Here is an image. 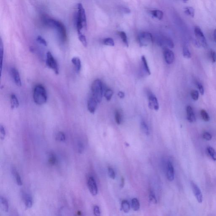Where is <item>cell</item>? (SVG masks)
<instances>
[{
    "label": "cell",
    "mask_w": 216,
    "mask_h": 216,
    "mask_svg": "<svg viewBox=\"0 0 216 216\" xmlns=\"http://www.w3.org/2000/svg\"><path fill=\"white\" fill-rule=\"evenodd\" d=\"M211 56L212 62L215 63L216 62V53L215 51L212 50L211 51Z\"/></svg>",
    "instance_id": "48"
},
{
    "label": "cell",
    "mask_w": 216,
    "mask_h": 216,
    "mask_svg": "<svg viewBox=\"0 0 216 216\" xmlns=\"http://www.w3.org/2000/svg\"><path fill=\"white\" fill-rule=\"evenodd\" d=\"M22 199L27 209H30L32 207L33 204V198L28 193L26 192H22Z\"/></svg>",
    "instance_id": "14"
},
{
    "label": "cell",
    "mask_w": 216,
    "mask_h": 216,
    "mask_svg": "<svg viewBox=\"0 0 216 216\" xmlns=\"http://www.w3.org/2000/svg\"><path fill=\"white\" fill-rule=\"evenodd\" d=\"M113 95V91H112V90L111 89H106V91H105L104 96L106 100L109 101L111 99Z\"/></svg>",
    "instance_id": "35"
},
{
    "label": "cell",
    "mask_w": 216,
    "mask_h": 216,
    "mask_svg": "<svg viewBox=\"0 0 216 216\" xmlns=\"http://www.w3.org/2000/svg\"><path fill=\"white\" fill-rule=\"evenodd\" d=\"M76 25L78 33L81 32L83 28H86L87 27L85 11L81 3H79L78 4V12L76 16Z\"/></svg>",
    "instance_id": "3"
},
{
    "label": "cell",
    "mask_w": 216,
    "mask_h": 216,
    "mask_svg": "<svg viewBox=\"0 0 216 216\" xmlns=\"http://www.w3.org/2000/svg\"><path fill=\"white\" fill-rule=\"evenodd\" d=\"M10 73L16 85L21 87L22 85V81L18 70L15 68H12L10 69Z\"/></svg>",
    "instance_id": "12"
},
{
    "label": "cell",
    "mask_w": 216,
    "mask_h": 216,
    "mask_svg": "<svg viewBox=\"0 0 216 216\" xmlns=\"http://www.w3.org/2000/svg\"><path fill=\"white\" fill-rule=\"evenodd\" d=\"M124 183H125V180H124L123 178V177L122 179L121 184V187L122 188H123L124 187Z\"/></svg>",
    "instance_id": "50"
},
{
    "label": "cell",
    "mask_w": 216,
    "mask_h": 216,
    "mask_svg": "<svg viewBox=\"0 0 216 216\" xmlns=\"http://www.w3.org/2000/svg\"><path fill=\"white\" fill-rule=\"evenodd\" d=\"M104 44L105 45L113 47L115 46V42L112 38H106L104 40Z\"/></svg>",
    "instance_id": "38"
},
{
    "label": "cell",
    "mask_w": 216,
    "mask_h": 216,
    "mask_svg": "<svg viewBox=\"0 0 216 216\" xmlns=\"http://www.w3.org/2000/svg\"><path fill=\"white\" fill-rule=\"evenodd\" d=\"M165 62L169 64H172L175 59V56L173 51L167 48H165L163 51Z\"/></svg>",
    "instance_id": "11"
},
{
    "label": "cell",
    "mask_w": 216,
    "mask_h": 216,
    "mask_svg": "<svg viewBox=\"0 0 216 216\" xmlns=\"http://www.w3.org/2000/svg\"><path fill=\"white\" fill-rule=\"evenodd\" d=\"M160 44L161 46H165L171 48H173L174 47L173 41L169 38H163L160 41Z\"/></svg>",
    "instance_id": "18"
},
{
    "label": "cell",
    "mask_w": 216,
    "mask_h": 216,
    "mask_svg": "<svg viewBox=\"0 0 216 216\" xmlns=\"http://www.w3.org/2000/svg\"><path fill=\"white\" fill-rule=\"evenodd\" d=\"M44 22L48 26L55 28L58 31L60 40L62 42L66 41V30L63 23L58 20L51 18L46 19Z\"/></svg>",
    "instance_id": "1"
},
{
    "label": "cell",
    "mask_w": 216,
    "mask_h": 216,
    "mask_svg": "<svg viewBox=\"0 0 216 216\" xmlns=\"http://www.w3.org/2000/svg\"><path fill=\"white\" fill-rule=\"evenodd\" d=\"M200 113H201V117L203 120L206 122L209 121V120H210V117H209V116L207 111H206L204 109H202V110H201Z\"/></svg>",
    "instance_id": "36"
},
{
    "label": "cell",
    "mask_w": 216,
    "mask_h": 216,
    "mask_svg": "<svg viewBox=\"0 0 216 216\" xmlns=\"http://www.w3.org/2000/svg\"><path fill=\"white\" fill-rule=\"evenodd\" d=\"M149 100V106L151 109H154L157 111L159 108V104L156 96L151 92H149L147 94Z\"/></svg>",
    "instance_id": "8"
},
{
    "label": "cell",
    "mask_w": 216,
    "mask_h": 216,
    "mask_svg": "<svg viewBox=\"0 0 216 216\" xmlns=\"http://www.w3.org/2000/svg\"><path fill=\"white\" fill-rule=\"evenodd\" d=\"M0 132H1V139H4L6 136V131L5 128L2 125L0 126Z\"/></svg>",
    "instance_id": "44"
},
{
    "label": "cell",
    "mask_w": 216,
    "mask_h": 216,
    "mask_svg": "<svg viewBox=\"0 0 216 216\" xmlns=\"http://www.w3.org/2000/svg\"><path fill=\"white\" fill-rule=\"evenodd\" d=\"M98 102L95 99L90 96L88 101V108L89 112L94 114L97 108Z\"/></svg>",
    "instance_id": "15"
},
{
    "label": "cell",
    "mask_w": 216,
    "mask_h": 216,
    "mask_svg": "<svg viewBox=\"0 0 216 216\" xmlns=\"http://www.w3.org/2000/svg\"><path fill=\"white\" fill-rule=\"evenodd\" d=\"M197 86L198 89H199L200 93L202 95H203L204 93V88H203V86L202 85V84L200 82H198L197 83Z\"/></svg>",
    "instance_id": "47"
},
{
    "label": "cell",
    "mask_w": 216,
    "mask_h": 216,
    "mask_svg": "<svg viewBox=\"0 0 216 216\" xmlns=\"http://www.w3.org/2000/svg\"><path fill=\"white\" fill-rule=\"evenodd\" d=\"M78 153L81 154L84 150V146L81 142H79L78 144Z\"/></svg>",
    "instance_id": "45"
},
{
    "label": "cell",
    "mask_w": 216,
    "mask_h": 216,
    "mask_svg": "<svg viewBox=\"0 0 216 216\" xmlns=\"http://www.w3.org/2000/svg\"><path fill=\"white\" fill-rule=\"evenodd\" d=\"M138 40L139 44L142 46H146L153 42V35L149 32H144L140 33Z\"/></svg>",
    "instance_id": "5"
},
{
    "label": "cell",
    "mask_w": 216,
    "mask_h": 216,
    "mask_svg": "<svg viewBox=\"0 0 216 216\" xmlns=\"http://www.w3.org/2000/svg\"><path fill=\"white\" fill-rule=\"evenodd\" d=\"M214 39L215 42L216 43V29L215 30L214 32Z\"/></svg>",
    "instance_id": "51"
},
{
    "label": "cell",
    "mask_w": 216,
    "mask_h": 216,
    "mask_svg": "<svg viewBox=\"0 0 216 216\" xmlns=\"http://www.w3.org/2000/svg\"><path fill=\"white\" fill-rule=\"evenodd\" d=\"M152 14L154 17L156 18L159 20H161L163 18V12L160 10H154L152 11Z\"/></svg>",
    "instance_id": "28"
},
{
    "label": "cell",
    "mask_w": 216,
    "mask_h": 216,
    "mask_svg": "<svg viewBox=\"0 0 216 216\" xmlns=\"http://www.w3.org/2000/svg\"><path fill=\"white\" fill-rule=\"evenodd\" d=\"M194 32L198 41L201 45L204 48L207 47V40L200 28L199 26H196L195 28Z\"/></svg>",
    "instance_id": "7"
},
{
    "label": "cell",
    "mask_w": 216,
    "mask_h": 216,
    "mask_svg": "<svg viewBox=\"0 0 216 216\" xmlns=\"http://www.w3.org/2000/svg\"><path fill=\"white\" fill-rule=\"evenodd\" d=\"M118 96L119 98H123L125 97V93H124L123 92L119 91V92L118 93Z\"/></svg>",
    "instance_id": "49"
},
{
    "label": "cell",
    "mask_w": 216,
    "mask_h": 216,
    "mask_svg": "<svg viewBox=\"0 0 216 216\" xmlns=\"http://www.w3.org/2000/svg\"><path fill=\"white\" fill-rule=\"evenodd\" d=\"M3 58H4V47L2 39L0 41V60H1V71L2 73V66H3Z\"/></svg>",
    "instance_id": "27"
},
{
    "label": "cell",
    "mask_w": 216,
    "mask_h": 216,
    "mask_svg": "<svg viewBox=\"0 0 216 216\" xmlns=\"http://www.w3.org/2000/svg\"><path fill=\"white\" fill-rule=\"evenodd\" d=\"M203 137L204 139L207 141L211 140L212 138V136L210 133H208L207 132H205L203 134Z\"/></svg>",
    "instance_id": "43"
},
{
    "label": "cell",
    "mask_w": 216,
    "mask_h": 216,
    "mask_svg": "<svg viewBox=\"0 0 216 216\" xmlns=\"http://www.w3.org/2000/svg\"><path fill=\"white\" fill-rule=\"evenodd\" d=\"M207 151L208 154H209L212 159L214 161H216V151L211 146H209L207 147Z\"/></svg>",
    "instance_id": "26"
},
{
    "label": "cell",
    "mask_w": 216,
    "mask_h": 216,
    "mask_svg": "<svg viewBox=\"0 0 216 216\" xmlns=\"http://www.w3.org/2000/svg\"><path fill=\"white\" fill-rule=\"evenodd\" d=\"M142 71L146 75H150L151 74L150 70L148 65L147 61L146 58L144 55L142 57Z\"/></svg>",
    "instance_id": "17"
},
{
    "label": "cell",
    "mask_w": 216,
    "mask_h": 216,
    "mask_svg": "<svg viewBox=\"0 0 216 216\" xmlns=\"http://www.w3.org/2000/svg\"><path fill=\"white\" fill-rule=\"evenodd\" d=\"M183 55L186 59H191L192 55L190 50L187 46H184L183 48Z\"/></svg>",
    "instance_id": "34"
},
{
    "label": "cell",
    "mask_w": 216,
    "mask_h": 216,
    "mask_svg": "<svg viewBox=\"0 0 216 216\" xmlns=\"http://www.w3.org/2000/svg\"><path fill=\"white\" fill-rule=\"evenodd\" d=\"M141 128L142 131L146 134L147 136H148L150 134L149 129L148 126L146 124V122L144 121H142L141 122Z\"/></svg>",
    "instance_id": "23"
},
{
    "label": "cell",
    "mask_w": 216,
    "mask_h": 216,
    "mask_svg": "<svg viewBox=\"0 0 216 216\" xmlns=\"http://www.w3.org/2000/svg\"><path fill=\"white\" fill-rule=\"evenodd\" d=\"M47 93L45 88L41 85H38L35 87L33 93V99L36 104L43 105L47 101Z\"/></svg>",
    "instance_id": "2"
},
{
    "label": "cell",
    "mask_w": 216,
    "mask_h": 216,
    "mask_svg": "<svg viewBox=\"0 0 216 216\" xmlns=\"http://www.w3.org/2000/svg\"><path fill=\"white\" fill-rule=\"evenodd\" d=\"M88 186L89 192L93 195L96 196L98 194V189L96 180L93 176H90L88 180Z\"/></svg>",
    "instance_id": "9"
},
{
    "label": "cell",
    "mask_w": 216,
    "mask_h": 216,
    "mask_svg": "<svg viewBox=\"0 0 216 216\" xmlns=\"http://www.w3.org/2000/svg\"><path fill=\"white\" fill-rule=\"evenodd\" d=\"M121 207L123 211L125 213H128L130 210V206L129 203L126 200H124L122 201Z\"/></svg>",
    "instance_id": "25"
},
{
    "label": "cell",
    "mask_w": 216,
    "mask_h": 216,
    "mask_svg": "<svg viewBox=\"0 0 216 216\" xmlns=\"http://www.w3.org/2000/svg\"><path fill=\"white\" fill-rule=\"evenodd\" d=\"M19 106V102L16 96L12 94L11 96V107L12 109L17 108Z\"/></svg>",
    "instance_id": "22"
},
{
    "label": "cell",
    "mask_w": 216,
    "mask_h": 216,
    "mask_svg": "<svg viewBox=\"0 0 216 216\" xmlns=\"http://www.w3.org/2000/svg\"><path fill=\"white\" fill-rule=\"evenodd\" d=\"M91 97L96 100L98 103L101 102L103 94V85L102 81L96 79L92 84Z\"/></svg>",
    "instance_id": "4"
},
{
    "label": "cell",
    "mask_w": 216,
    "mask_h": 216,
    "mask_svg": "<svg viewBox=\"0 0 216 216\" xmlns=\"http://www.w3.org/2000/svg\"><path fill=\"white\" fill-rule=\"evenodd\" d=\"M149 199L151 202L153 203H156V199L153 191H150V192Z\"/></svg>",
    "instance_id": "46"
},
{
    "label": "cell",
    "mask_w": 216,
    "mask_h": 216,
    "mask_svg": "<svg viewBox=\"0 0 216 216\" xmlns=\"http://www.w3.org/2000/svg\"><path fill=\"white\" fill-rule=\"evenodd\" d=\"M71 62L74 66L77 73H79L81 68V62L80 59L78 57H74L71 60Z\"/></svg>",
    "instance_id": "19"
},
{
    "label": "cell",
    "mask_w": 216,
    "mask_h": 216,
    "mask_svg": "<svg viewBox=\"0 0 216 216\" xmlns=\"http://www.w3.org/2000/svg\"><path fill=\"white\" fill-rule=\"evenodd\" d=\"M108 174L110 178L113 180L115 179L116 177L115 171H114L113 169L110 167H108Z\"/></svg>",
    "instance_id": "40"
},
{
    "label": "cell",
    "mask_w": 216,
    "mask_h": 216,
    "mask_svg": "<svg viewBox=\"0 0 216 216\" xmlns=\"http://www.w3.org/2000/svg\"><path fill=\"white\" fill-rule=\"evenodd\" d=\"M37 41L39 43L43 44V45L45 46H47V45L46 41L42 37L40 36H39L37 37Z\"/></svg>",
    "instance_id": "41"
},
{
    "label": "cell",
    "mask_w": 216,
    "mask_h": 216,
    "mask_svg": "<svg viewBox=\"0 0 216 216\" xmlns=\"http://www.w3.org/2000/svg\"><path fill=\"white\" fill-rule=\"evenodd\" d=\"M185 13L187 15L193 17L195 16V9L191 7H186L185 9Z\"/></svg>",
    "instance_id": "37"
},
{
    "label": "cell",
    "mask_w": 216,
    "mask_h": 216,
    "mask_svg": "<svg viewBox=\"0 0 216 216\" xmlns=\"http://www.w3.org/2000/svg\"><path fill=\"white\" fill-rule=\"evenodd\" d=\"M132 207L133 210L135 211H137L140 208V203L139 201L136 198H134L131 201Z\"/></svg>",
    "instance_id": "29"
},
{
    "label": "cell",
    "mask_w": 216,
    "mask_h": 216,
    "mask_svg": "<svg viewBox=\"0 0 216 216\" xmlns=\"http://www.w3.org/2000/svg\"><path fill=\"white\" fill-rule=\"evenodd\" d=\"M191 96L194 100H197L199 98V93L196 90H192L191 92Z\"/></svg>",
    "instance_id": "39"
},
{
    "label": "cell",
    "mask_w": 216,
    "mask_h": 216,
    "mask_svg": "<svg viewBox=\"0 0 216 216\" xmlns=\"http://www.w3.org/2000/svg\"><path fill=\"white\" fill-rule=\"evenodd\" d=\"M93 213L95 216H100V211L98 206H95L93 207Z\"/></svg>",
    "instance_id": "42"
},
{
    "label": "cell",
    "mask_w": 216,
    "mask_h": 216,
    "mask_svg": "<svg viewBox=\"0 0 216 216\" xmlns=\"http://www.w3.org/2000/svg\"><path fill=\"white\" fill-rule=\"evenodd\" d=\"M115 119L116 123L118 125L121 124L123 120V117L121 112L119 110H116L115 112Z\"/></svg>",
    "instance_id": "24"
},
{
    "label": "cell",
    "mask_w": 216,
    "mask_h": 216,
    "mask_svg": "<svg viewBox=\"0 0 216 216\" xmlns=\"http://www.w3.org/2000/svg\"><path fill=\"white\" fill-rule=\"evenodd\" d=\"M166 176L170 182L173 181L174 179V169L172 162L168 161L167 164Z\"/></svg>",
    "instance_id": "13"
},
{
    "label": "cell",
    "mask_w": 216,
    "mask_h": 216,
    "mask_svg": "<svg viewBox=\"0 0 216 216\" xmlns=\"http://www.w3.org/2000/svg\"><path fill=\"white\" fill-rule=\"evenodd\" d=\"M46 64L48 67L52 69L56 74H59V67L58 63L50 51H48L47 53Z\"/></svg>",
    "instance_id": "6"
},
{
    "label": "cell",
    "mask_w": 216,
    "mask_h": 216,
    "mask_svg": "<svg viewBox=\"0 0 216 216\" xmlns=\"http://www.w3.org/2000/svg\"></svg>",
    "instance_id": "52"
},
{
    "label": "cell",
    "mask_w": 216,
    "mask_h": 216,
    "mask_svg": "<svg viewBox=\"0 0 216 216\" xmlns=\"http://www.w3.org/2000/svg\"><path fill=\"white\" fill-rule=\"evenodd\" d=\"M187 119L190 123H194L196 121V117L194 111L191 106H188L186 108Z\"/></svg>",
    "instance_id": "16"
},
{
    "label": "cell",
    "mask_w": 216,
    "mask_h": 216,
    "mask_svg": "<svg viewBox=\"0 0 216 216\" xmlns=\"http://www.w3.org/2000/svg\"><path fill=\"white\" fill-rule=\"evenodd\" d=\"M119 35L122 41L127 47H128V42L127 41V36L126 33L124 31H120L119 32Z\"/></svg>",
    "instance_id": "32"
},
{
    "label": "cell",
    "mask_w": 216,
    "mask_h": 216,
    "mask_svg": "<svg viewBox=\"0 0 216 216\" xmlns=\"http://www.w3.org/2000/svg\"><path fill=\"white\" fill-rule=\"evenodd\" d=\"M1 205L2 209L6 212H8L9 211V204L7 199L4 197H1Z\"/></svg>",
    "instance_id": "21"
},
{
    "label": "cell",
    "mask_w": 216,
    "mask_h": 216,
    "mask_svg": "<svg viewBox=\"0 0 216 216\" xmlns=\"http://www.w3.org/2000/svg\"><path fill=\"white\" fill-rule=\"evenodd\" d=\"M57 162L56 157L54 153H50L48 157V163L50 165H55Z\"/></svg>",
    "instance_id": "30"
},
{
    "label": "cell",
    "mask_w": 216,
    "mask_h": 216,
    "mask_svg": "<svg viewBox=\"0 0 216 216\" xmlns=\"http://www.w3.org/2000/svg\"><path fill=\"white\" fill-rule=\"evenodd\" d=\"M191 188L195 196L199 203H201L203 201V196L200 188L193 181L191 182Z\"/></svg>",
    "instance_id": "10"
},
{
    "label": "cell",
    "mask_w": 216,
    "mask_h": 216,
    "mask_svg": "<svg viewBox=\"0 0 216 216\" xmlns=\"http://www.w3.org/2000/svg\"><path fill=\"white\" fill-rule=\"evenodd\" d=\"M56 140L59 142H64L65 141L66 137L63 132H59L56 135Z\"/></svg>",
    "instance_id": "33"
},
{
    "label": "cell",
    "mask_w": 216,
    "mask_h": 216,
    "mask_svg": "<svg viewBox=\"0 0 216 216\" xmlns=\"http://www.w3.org/2000/svg\"><path fill=\"white\" fill-rule=\"evenodd\" d=\"M78 34L79 40L82 43L83 45L85 47H87V45H88V42H87V39H86L85 36L84 35L82 34L81 32L78 33Z\"/></svg>",
    "instance_id": "31"
},
{
    "label": "cell",
    "mask_w": 216,
    "mask_h": 216,
    "mask_svg": "<svg viewBox=\"0 0 216 216\" xmlns=\"http://www.w3.org/2000/svg\"><path fill=\"white\" fill-rule=\"evenodd\" d=\"M12 173L14 177L17 184L19 186L22 185V182L21 176L15 168H13L12 170Z\"/></svg>",
    "instance_id": "20"
}]
</instances>
